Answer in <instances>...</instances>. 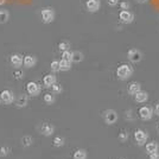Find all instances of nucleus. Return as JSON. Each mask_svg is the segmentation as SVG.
<instances>
[{
  "label": "nucleus",
  "mask_w": 159,
  "mask_h": 159,
  "mask_svg": "<svg viewBox=\"0 0 159 159\" xmlns=\"http://www.w3.org/2000/svg\"><path fill=\"white\" fill-rule=\"evenodd\" d=\"M133 66L129 64H121V66L116 69V76L118 79L121 81H126L133 75Z\"/></svg>",
  "instance_id": "obj_1"
},
{
  "label": "nucleus",
  "mask_w": 159,
  "mask_h": 159,
  "mask_svg": "<svg viewBox=\"0 0 159 159\" xmlns=\"http://www.w3.org/2000/svg\"><path fill=\"white\" fill-rule=\"evenodd\" d=\"M40 17H42V21L44 24H50L55 20V11L50 7L43 8L40 11Z\"/></svg>",
  "instance_id": "obj_2"
},
{
  "label": "nucleus",
  "mask_w": 159,
  "mask_h": 159,
  "mask_svg": "<svg viewBox=\"0 0 159 159\" xmlns=\"http://www.w3.org/2000/svg\"><path fill=\"white\" fill-rule=\"evenodd\" d=\"M138 114H139L140 119L144 120V121H147V120H151L153 116V108L150 106H143L139 108V112H138Z\"/></svg>",
  "instance_id": "obj_3"
},
{
  "label": "nucleus",
  "mask_w": 159,
  "mask_h": 159,
  "mask_svg": "<svg viewBox=\"0 0 159 159\" xmlns=\"http://www.w3.org/2000/svg\"><path fill=\"white\" fill-rule=\"evenodd\" d=\"M103 120L107 125H113L118 121V113L114 109H107L103 112Z\"/></svg>",
  "instance_id": "obj_4"
},
{
  "label": "nucleus",
  "mask_w": 159,
  "mask_h": 159,
  "mask_svg": "<svg viewBox=\"0 0 159 159\" xmlns=\"http://www.w3.org/2000/svg\"><path fill=\"white\" fill-rule=\"evenodd\" d=\"M134 139H135V143L139 146H144L146 144L147 139H148V134L144 129H137L134 132Z\"/></svg>",
  "instance_id": "obj_5"
},
{
  "label": "nucleus",
  "mask_w": 159,
  "mask_h": 159,
  "mask_svg": "<svg viewBox=\"0 0 159 159\" xmlns=\"http://www.w3.org/2000/svg\"><path fill=\"white\" fill-rule=\"evenodd\" d=\"M127 57H128V60L131 61L132 63H139L140 61L143 60V53H141L140 50L133 48V49H129V50H128Z\"/></svg>",
  "instance_id": "obj_6"
},
{
  "label": "nucleus",
  "mask_w": 159,
  "mask_h": 159,
  "mask_svg": "<svg viewBox=\"0 0 159 159\" xmlns=\"http://www.w3.org/2000/svg\"><path fill=\"white\" fill-rule=\"evenodd\" d=\"M26 90L31 96H38L40 94L42 88H40V86L37 82H33L32 81V82H29L26 84Z\"/></svg>",
  "instance_id": "obj_7"
},
{
  "label": "nucleus",
  "mask_w": 159,
  "mask_h": 159,
  "mask_svg": "<svg viewBox=\"0 0 159 159\" xmlns=\"http://www.w3.org/2000/svg\"><path fill=\"white\" fill-rule=\"evenodd\" d=\"M119 18L124 24H131L134 20V14L128 10H122L119 13Z\"/></svg>",
  "instance_id": "obj_8"
},
{
  "label": "nucleus",
  "mask_w": 159,
  "mask_h": 159,
  "mask_svg": "<svg viewBox=\"0 0 159 159\" xmlns=\"http://www.w3.org/2000/svg\"><path fill=\"white\" fill-rule=\"evenodd\" d=\"M39 131L44 137H50L55 133V126L49 122H43L39 127Z\"/></svg>",
  "instance_id": "obj_9"
},
{
  "label": "nucleus",
  "mask_w": 159,
  "mask_h": 159,
  "mask_svg": "<svg viewBox=\"0 0 159 159\" xmlns=\"http://www.w3.org/2000/svg\"><path fill=\"white\" fill-rule=\"evenodd\" d=\"M0 99H1V102H4L5 105H11L14 101V95L11 90L5 89V90H2L1 94H0Z\"/></svg>",
  "instance_id": "obj_10"
},
{
  "label": "nucleus",
  "mask_w": 159,
  "mask_h": 159,
  "mask_svg": "<svg viewBox=\"0 0 159 159\" xmlns=\"http://www.w3.org/2000/svg\"><path fill=\"white\" fill-rule=\"evenodd\" d=\"M86 7L89 12L95 13V12H98L100 10L101 2H100V0H88L86 2Z\"/></svg>",
  "instance_id": "obj_11"
},
{
  "label": "nucleus",
  "mask_w": 159,
  "mask_h": 159,
  "mask_svg": "<svg viewBox=\"0 0 159 159\" xmlns=\"http://www.w3.org/2000/svg\"><path fill=\"white\" fill-rule=\"evenodd\" d=\"M37 64V58L32 56V55H26V56H23V66L30 69Z\"/></svg>",
  "instance_id": "obj_12"
},
{
  "label": "nucleus",
  "mask_w": 159,
  "mask_h": 159,
  "mask_svg": "<svg viewBox=\"0 0 159 159\" xmlns=\"http://www.w3.org/2000/svg\"><path fill=\"white\" fill-rule=\"evenodd\" d=\"M10 62L13 68L18 69L20 66H23V56L20 53H13L11 57H10Z\"/></svg>",
  "instance_id": "obj_13"
},
{
  "label": "nucleus",
  "mask_w": 159,
  "mask_h": 159,
  "mask_svg": "<svg viewBox=\"0 0 159 159\" xmlns=\"http://www.w3.org/2000/svg\"><path fill=\"white\" fill-rule=\"evenodd\" d=\"M134 100L138 103H144V102H146L148 100V93L144 92V90H140V92H138L134 95Z\"/></svg>",
  "instance_id": "obj_14"
},
{
  "label": "nucleus",
  "mask_w": 159,
  "mask_h": 159,
  "mask_svg": "<svg viewBox=\"0 0 159 159\" xmlns=\"http://www.w3.org/2000/svg\"><path fill=\"white\" fill-rule=\"evenodd\" d=\"M43 83H44L45 87L50 88L53 83H56V76L52 75V74H48V75H45V76L43 77Z\"/></svg>",
  "instance_id": "obj_15"
},
{
  "label": "nucleus",
  "mask_w": 159,
  "mask_h": 159,
  "mask_svg": "<svg viewBox=\"0 0 159 159\" xmlns=\"http://www.w3.org/2000/svg\"><path fill=\"white\" fill-rule=\"evenodd\" d=\"M27 103H29V98H27V95L21 94V95H19V98L17 99L16 106L18 107V108H24V107L27 106Z\"/></svg>",
  "instance_id": "obj_16"
},
{
  "label": "nucleus",
  "mask_w": 159,
  "mask_h": 159,
  "mask_svg": "<svg viewBox=\"0 0 159 159\" xmlns=\"http://www.w3.org/2000/svg\"><path fill=\"white\" fill-rule=\"evenodd\" d=\"M140 90H141V86H140L138 82H132V83L128 86V89H127L128 94H129V95H133V96L138 93V92H140Z\"/></svg>",
  "instance_id": "obj_17"
},
{
  "label": "nucleus",
  "mask_w": 159,
  "mask_h": 159,
  "mask_svg": "<svg viewBox=\"0 0 159 159\" xmlns=\"http://www.w3.org/2000/svg\"><path fill=\"white\" fill-rule=\"evenodd\" d=\"M158 150H159V145L157 141H151V143H148V144L146 145V153H147V154L158 152Z\"/></svg>",
  "instance_id": "obj_18"
},
{
  "label": "nucleus",
  "mask_w": 159,
  "mask_h": 159,
  "mask_svg": "<svg viewBox=\"0 0 159 159\" xmlns=\"http://www.w3.org/2000/svg\"><path fill=\"white\" fill-rule=\"evenodd\" d=\"M60 62V71H69L71 69V63L70 61H66V60H62L58 61Z\"/></svg>",
  "instance_id": "obj_19"
},
{
  "label": "nucleus",
  "mask_w": 159,
  "mask_h": 159,
  "mask_svg": "<svg viewBox=\"0 0 159 159\" xmlns=\"http://www.w3.org/2000/svg\"><path fill=\"white\" fill-rule=\"evenodd\" d=\"M10 20V12L7 10H0V24H6Z\"/></svg>",
  "instance_id": "obj_20"
},
{
  "label": "nucleus",
  "mask_w": 159,
  "mask_h": 159,
  "mask_svg": "<svg viewBox=\"0 0 159 159\" xmlns=\"http://www.w3.org/2000/svg\"><path fill=\"white\" fill-rule=\"evenodd\" d=\"M74 159H87V151L83 148H79L74 152Z\"/></svg>",
  "instance_id": "obj_21"
},
{
  "label": "nucleus",
  "mask_w": 159,
  "mask_h": 159,
  "mask_svg": "<svg viewBox=\"0 0 159 159\" xmlns=\"http://www.w3.org/2000/svg\"><path fill=\"white\" fill-rule=\"evenodd\" d=\"M83 58H84V56H83V53L81 52V51H74L71 62H74V63H80V62L83 61Z\"/></svg>",
  "instance_id": "obj_22"
},
{
  "label": "nucleus",
  "mask_w": 159,
  "mask_h": 159,
  "mask_svg": "<svg viewBox=\"0 0 159 159\" xmlns=\"http://www.w3.org/2000/svg\"><path fill=\"white\" fill-rule=\"evenodd\" d=\"M33 143L32 138L30 137V135H24L23 138H21V145L24 146V147H29V146H31Z\"/></svg>",
  "instance_id": "obj_23"
},
{
  "label": "nucleus",
  "mask_w": 159,
  "mask_h": 159,
  "mask_svg": "<svg viewBox=\"0 0 159 159\" xmlns=\"http://www.w3.org/2000/svg\"><path fill=\"white\" fill-rule=\"evenodd\" d=\"M52 143L55 147H62V146H64V144H66V139L63 137H56L53 139Z\"/></svg>",
  "instance_id": "obj_24"
},
{
  "label": "nucleus",
  "mask_w": 159,
  "mask_h": 159,
  "mask_svg": "<svg viewBox=\"0 0 159 159\" xmlns=\"http://www.w3.org/2000/svg\"><path fill=\"white\" fill-rule=\"evenodd\" d=\"M43 100H44V102L47 103V105H52L53 102H55V96H53V94H50V93H47L44 96H43Z\"/></svg>",
  "instance_id": "obj_25"
},
{
  "label": "nucleus",
  "mask_w": 159,
  "mask_h": 159,
  "mask_svg": "<svg viewBox=\"0 0 159 159\" xmlns=\"http://www.w3.org/2000/svg\"><path fill=\"white\" fill-rule=\"evenodd\" d=\"M50 88H51V90H52V94H61L63 92V88H62V86L58 84V83H53Z\"/></svg>",
  "instance_id": "obj_26"
},
{
  "label": "nucleus",
  "mask_w": 159,
  "mask_h": 159,
  "mask_svg": "<svg viewBox=\"0 0 159 159\" xmlns=\"http://www.w3.org/2000/svg\"><path fill=\"white\" fill-rule=\"evenodd\" d=\"M11 152V148L8 146H1L0 147V157H7Z\"/></svg>",
  "instance_id": "obj_27"
},
{
  "label": "nucleus",
  "mask_w": 159,
  "mask_h": 159,
  "mask_svg": "<svg viewBox=\"0 0 159 159\" xmlns=\"http://www.w3.org/2000/svg\"><path fill=\"white\" fill-rule=\"evenodd\" d=\"M62 58L71 62V60H73V51H70V50L63 51V52H62Z\"/></svg>",
  "instance_id": "obj_28"
},
{
  "label": "nucleus",
  "mask_w": 159,
  "mask_h": 159,
  "mask_svg": "<svg viewBox=\"0 0 159 159\" xmlns=\"http://www.w3.org/2000/svg\"><path fill=\"white\" fill-rule=\"evenodd\" d=\"M69 48H70V43L69 42H61L60 44H58V49H60L62 52L69 50Z\"/></svg>",
  "instance_id": "obj_29"
},
{
  "label": "nucleus",
  "mask_w": 159,
  "mask_h": 159,
  "mask_svg": "<svg viewBox=\"0 0 159 159\" xmlns=\"http://www.w3.org/2000/svg\"><path fill=\"white\" fill-rule=\"evenodd\" d=\"M50 68H51V70H52L53 73L60 71V62L58 61H52L51 64H50Z\"/></svg>",
  "instance_id": "obj_30"
},
{
  "label": "nucleus",
  "mask_w": 159,
  "mask_h": 159,
  "mask_svg": "<svg viewBox=\"0 0 159 159\" xmlns=\"http://www.w3.org/2000/svg\"><path fill=\"white\" fill-rule=\"evenodd\" d=\"M128 139V133L126 132V131H122V132L119 134V140L120 141H126V140Z\"/></svg>",
  "instance_id": "obj_31"
},
{
  "label": "nucleus",
  "mask_w": 159,
  "mask_h": 159,
  "mask_svg": "<svg viewBox=\"0 0 159 159\" xmlns=\"http://www.w3.org/2000/svg\"><path fill=\"white\" fill-rule=\"evenodd\" d=\"M13 75H14V77H16V79H21V77H23V75H24V73L20 70V68H18V69L13 73Z\"/></svg>",
  "instance_id": "obj_32"
},
{
  "label": "nucleus",
  "mask_w": 159,
  "mask_h": 159,
  "mask_svg": "<svg viewBox=\"0 0 159 159\" xmlns=\"http://www.w3.org/2000/svg\"><path fill=\"white\" fill-rule=\"evenodd\" d=\"M107 2L111 7H115L119 4V0H107Z\"/></svg>",
  "instance_id": "obj_33"
},
{
  "label": "nucleus",
  "mask_w": 159,
  "mask_h": 159,
  "mask_svg": "<svg viewBox=\"0 0 159 159\" xmlns=\"http://www.w3.org/2000/svg\"><path fill=\"white\" fill-rule=\"evenodd\" d=\"M120 7H121V10H129V4L124 1V2L120 4Z\"/></svg>",
  "instance_id": "obj_34"
},
{
  "label": "nucleus",
  "mask_w": 159,
  "mask_h": 159,
  "mask_svg": "<svg viewBox=\"0 0 159 159\" xmlns=\"http://www.w3.org/2000/svg\"><path fill=\"white\" fill-rule=\"evenodd\" d=\"M150 156V159H159V152H154L148 154Z\"/></svg>",
  "instance_id": "obj_35"
},
{
  "label": "nucleus",
  "mask_w": 159,
  "mask_h": 159,
  "mask_svg": "<svg viewBox=\"0 0 159 159\" xmlns=\"http://www.w3.org/2000/svg\"><path fill=\"white\" fill-rule=\"evenodd\" d=\"M153 113H156V115H158L159 116V102L156 105V107H154V109H153Z\"/></svg>",
  "instance_id": "obj_36"
},
{
  "label": "nucleus",
  "mask_w": 159,
  "mask_h": 159,
  "mask_svg": "<svg viewBox=\"0 0 159 159\" xmlns=\"http://www.w3.org/2000/svg\"><path fill=\"white\" fill-rule=\"evenodd\" d=\"M137 2H139V4H145V2H147L148 0H135Z\"/></svg>",
  "instance_id": "obj_37"
},
{
  "label": "nucleus",
  "mask_w": 159,
  "mask_h": 159,
  "mask_svg": "<svg viewBox=\"0 0 159 159\" xmlns=\"http://www.w3.org/2000/svg\"><path fill=\"white\" fill-rule=\"evenodd\" d=\"M0 103H1V99H0Z\"/></svg>",
  "instance_id": "obj_38"
},
{
  "label": "nucleus",
  "mask_w": 159,
  "mask_h": 159,
  "mask_svg": "<svg viewBox=\"0 0 159 159\" xmlns=\"http://www.w3.org/2000/svg\"><path fill=\"white\" fill-rule=\"evenodd\" d=\"M158 131H159V125H158Z\"/></svg>",
  "instance_id": "obj_39"
},
{
  "label": "nucleus",
  "mask_w": 159,
  "mask_h": 159,
  "mask_svg": "<svg viewBox=\"0 0 159 159\" xmlns=\"http://www.w3.org/2000/svg\"><path fill=\"white\" fill-rule=\"evenodd\" d=\"M121 159H124V158H121Z\"/></svg>",
  "instance_id": "obj_40"
}]
</instances>
